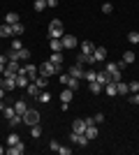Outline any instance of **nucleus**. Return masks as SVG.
<instances>
[{
	"label": "nucleus",
	"mask_w": 139,
	"mask_h": 155,
	"mask_svg": "<svg viewBox=\"0 0 139 155\" xmlns=\"http://www.w3.org/2000/svg\"><path fill=\"white\" fill-rule=\"evenodd\" d=\"M63 35H65L63 21H60V19H51V23H49V37H51V39H60Z\"/></svg>",
	"instance_id": "f257e3e1"
},
{
	"label": "nucleus",
	"mask_w": 139,
	"mask_h": 155,
	"mask_svg": "<svg viewBox=\"0 0 139 155\" xmlns=\"http://www.w3.org/2000/svg\"><path fill=\"white\" fill-rule=\"evenodd\" d=\"M63 72V65H53L51 60H46V63L40 65V74H44V77H51V74H60Z\"/></svg>",
	"instance_id": "f03ea898"
},
{
	"label": "nucleus",
	"mask_w": 139,
	"mask_h": 155,
	"mask_svg": "<svg viewBox=\"0 0 139 155\" xmlns=\"http://www.w3.org/2000/svg\"><path fill=\"white\" fill-rule=\"evenodd\" d=\"M58 79H60V84H63V86H67L70 91H74V93L79 91V84H81V79H74V77H70L67 72H65V74L60 72V77H58Z\"/></svg>",
	"instance_id": "7ed1b4c3"
},
{
	"label": "nucleus",
	"mask_w": 139,
	"mask_h": 155,
	"mask_svg": "<svg viewBox=\"0 0 139 155\" xmlns=\"http://www.w3.org/2000/svg\"><path fill=\"white\" fill-rule=\"evenodd\" d=\"M23 123H26L28 127H30V125H37V123H40V111L28 107V111L23 114Z\"/></svg>",
	"instance_id": "20e7f679"
},
{
	"label": "nucleus",
	"mask_w": 139,
	"mask_h": 155,
	"mask_svg": "<svg viewBox=\"0 0 139 155\" xmlns=\"http://www.w3.org/2000/svg\"><path fill=\"white\" fill-rule=\"evenodd\" d=\"M60 42H63V49H77L79 46V39L74 37V35H63Z\"/></svg>",
	"instance_id": "39448f33"
},
{
	"label": "nucleus",
	"mask_w": 139,
	"mask_h": 155,
	"mask_svg": "<svg viewBox=\"0 0 139 155\" xmlns=\"http://www.w3.org/2000/svg\"><path fill=\"white\" fill-rule=\"evenodd\" d=\"M21 70H23L28 77H30V81H35V79H37V74H40V67H37V65H33V63H26Z\"/></svg>",
	"instance_id": "423d86ee"
},
{
	"label": "nucleus",
	"mask_w": 139,
	"mask_h": 155,
	"mask_svg": "<svg viewBox=\"0 0 139 155\" xmlns=\"http://www.w3.org/2000/svg\"><path fill=\"white\" fill-rule=\"evenodd\" d=\"M70 141L84 148V146H88V137L86 134H77V132H70Z\"/></svg>",
	"instance_id": "0eeeda50"
},
{
	"label": "nucleus",
	"mask_w": 139,
	"mask_h": 155,
	"mask_svg": "<svg viewBox=\"0 0 139 155\" xmlns=\"http://www.w3.org/2000/svg\"><path fill=\"white\" fill-rule=\"evenodd\" d=\"M84 72H86V67H84V65H77V63H74L72 67L67 70V74H70V77H74V79H84Z\"/></svg>",
	"instance_id": "6e6552de"
},
{
	"label": "nucleus",
	"mask_w": 139,
	"mask_h": 155,
	"mask_svg": "<svg viewBox=\"0 0 139 155\" xmlns=\"http://www.w3.org/2000/svg\"><path fill=\"white\" fill-rule=\"evenodd\" d=\"M5 153H7V155H23V153H26V146L19 141V143H14V146H7Z\"/></svg>",
	"instance_id": "1a4fd4ad"
},
{
	"label": "nucleus",
	"mask_w": 139,
	"mask_h": 155,
	"mask_svg": "<svg viewBox=\"0 0 139 155\" xmlns=\"http://www.w3.org/2000/svg\"><path fill=\"white\" fill-rule=\"evenodd\" d=\"M40 93H42V88L35 84V81H30V84L26 86V95H28V97H33V100H37V95H40Z\"/></svg>",
	"instance_id": "9d476101"
},
{
	"label": "nucleus",
	"mask_w": 139,
	"mask_h": 155,
	"mask_svg": "<svg viewBox=\"0 0 139 155\" xmlns=\"http://www.w3.org/2000/svg\"><path fill=\"white\" fill-rule=\"evenodd\" d=\"M30 84V77H28L26 72L21 70L19 74H16V88H23V91H26V86Z\"/></svg>",
	"instance_id": "9b49d317"
},
{
	"label": "nucleus",
	"mask_w": 139,
	"mask_h": 155,
	"mask_svg": "<svg viewBox=\"0 0 139 155\" xmlns=\"http://www.w3.org/2000/svg\"><path fill=\"white\" fill-rule=\"evenodd\" d=\"M93 58H95V63H104V60H107V49H104V46H95Z\"/></svg>",
	"instance_id": "f8f14e48"
},
{
	"label": "nucleus",
	"mask_w": 139,
	"mask_h": 155,
	"mask_svg": "<svg viewBox=\"0 0 139 155\" xmlns=\"http://www.w3.org/2000/svg\"><path fill=\"white\" fill-rule=\"evenodd\" d=\"M86 120H84V118H77V120H74L72 123V132H77V134H84V132H86Z\"/></svg>",
	"instance_id": "ddd939ff"
},
{
	"label": "nucleus",
	"mask_w": 139,
	"mask_h": 155,
	"mask_svg": "<svg viewBox=\"0 0 139 155\" xmlns=\"http://www.w3.org/2000/svg\"><path fill=\"white\" fill-rule=\"evenodd\" d=\"M95 81H98V84L100 86H107V84H109V81H111V74H109V72H98V77H95Z\"/></svg>",
	"instance_id": "4468645a"
},
{
	"label": "nucleus",
	"mask_w": 139,
	"mask_h": 155,
	"mask_svg": "<svg viewBox=\"0 0 139 155\" xmlns=\"http://www.w3.org/2000/svg\"><path fill=\"white\" fill-rule=\"evenodd\" d=\"M14 111H16L19 116H23V114L28 111V102L26 100H16V102H14Z\"/></svg>",
	"instance_id": "2eb2a0df"
},
{
	"label": "nucleus",
	"mask_w": 139,
	"mask_h": 155,
	"mask_svg": "<svg viewBox=\"0 0 139 155\" xmlns=\"http://www.w3.org/2000/svg\"><path fill=\"white\" fill-rule=\"evenodd\" d=\"M79 49H81V53H86V56H91V53L95 51V44H93L91 39H86V42H81V44H79Z\"/></svg>",
	"instance_id": "dca6fc26"
},
{
	"label": "nucleus",
	"mask_w": 139,
	"mask_h": 155,
	"mask_svg": "<svg viewBox=\"0 0 139 155\" xmlns=\"http://www.w3.org/2000/svg\"><path fill=\"white\" fill-rule=\"evenodd\" d=\"M84 134L88 137V141H91V139H98V134H100L98 125H88V127H86V132H84Z\"/></svg>",
	"instance_id": "f3484780"
},
{
	"label": "nucleus",
	"mask_w": 139,
	"mask_h": 155,
	"mask_svg": "<svg viewBox=\"0 0 139 155\" xmlns=\"http://www.w3.org/2000/svg\"><path fill=\"white\" fill-rule=\"evenodd\" d=\"M102 93H107L109 97H114V95H118V88H116V81H109V84L104 86V91Z\"/></svg>",
	"instance_id": "a211bd4d"
},
{
	"label": "nucleus",
	"mask_w": 139,
	"mask_h": 155,
	"mask_svg": "<svg viewBox=\"0 0 139 155\" xmlns=\"http://www.w3.org/2000/svg\"><path fill=\"white\" fill-rule=\"evenodd\" d=\"M14 88H16V77H5V91L14 93Z\"/></svg>",
	"instance_id": "6ab92c4d"
},
{
	"label": "nucleus",
	"mask_w": 139,
	"mask_h": 155,
	"mask_svg": "<svg viewBox=\"0 0 139 155\" xmlns=\"http://www.w3.org/2000/svg\"><path fill=\"white\" fill-rule=\"evenodd\" d=\"M72 97H74V91H70V88H65V91L60 93V102L70 104V102H72Z\"/></svg>",
	"instance_id": "aec40b11"
},
{
	"label": "nucleus",
	"mask_w": 139,
	"mask_h": 155,
	"mask_svg": "<svg viewBox=\"0 0 139 155\" xmlns=\"http://www.w3.org/2000/svg\"><path fill=\"white\" fill-rule=\"evenodd\" d=\"M23 32H26V26H23L21 21L12 23V35H16V37H19V35H23Z\"/></svg>",
	"instance_id": "412c9836"
},
{
	"label": "nucleus",
	"mask_w": 139,
	"mask_h": 155,
	"mask_svg": "<svg viewBox=\"0 0 139 155\" xmlns=\"http://www.w3.org/2000/svg\"><path fill=\"white\" fill-rule=\"evenodd\" d=\"M49 60H51L53 65H63V63H65V58H63V51H53Z\"/></svg>",
	"instance_id": "4be33fe9"
},
{
	"label": "nucleus",
	"mask_w": 139,
	"mask_h": 155,
	"mask_svg": "<svg viewBox=\"0 0 139 155\" xmlns=\"http://www.w3.org/2000/svg\"><path fill=\"white\" fill-rule=\"evenodd\" d=\"M0 37H14V35H12V26H9V23H2V26H0Z\"/></svg>",
	"instance_id": "5701e85b"
},
{
	"label": "nucleus",
	"mask_w": 139,
	"mask_h": 155,
	"mask_svg": "<svg viewBox=\"0 0 139 155\" xmlns=\"http://www.w3.org/2000/svg\"><path fill=\"white\" fill-rule=\"evenodd\" d=\"M19 19H21V16H19L16 12H7V14H5V23H9V26H12V23H16Z\"/></svg>",
	"instance_id": "b1692460"
},
{
	"label": "nucleus",
	"mask_w": 139,
	"mask_h": 155,
	"mask_svg": "<svg viewBox=\"0 0 139 155\" xmlns=\"http://www.w3.org/2000/svg\"><path fill=\"white\" fill-rule=\"evenodd\" d=\"M116 88H118V95H127L130 93V86L125 81H116Z\"/></svg>",
	"instance_id": "393cba45"
},
{
	"label": "nucleus",
	"mask_w": 139,
	"mask_h": 155,
	"mask_svg": "<svg viewBox=\"0 0 139 155\" xmlns=\"http://www.w3.org/2000/svg\"><path fill=\"white\" fill-rule=\"evenodd\" d=\"M134 60H137V53H134V51H125V53H123V63H125V65L134 63Z\"/></svg>",
	"instance_id": "a878e982"
},
{
	"label": "nucleus",
	"mask_w": 139,
	"mask_h": 155,
	"mask_svg": "<svg viewBox=\"0 0 139 155\" xmlns=\"http://www.w3.org/2000/svg\"><path fill=\"white\" fill-rule=\"evenodd\" d=\"M21 141V137L16 134V132H9L7 134V146H14V143H19Z\"/></svg>",
	"instance_id": "bb28decb"
},
{
	"label": "nucleus",
	"mask_w": 139,
	"mask_h": 155,
	"mask_svg": "<svg viewBox=\"0 0 139 155\" xmlns=\"http://www.w3.org/2000/svg\"><path fill=\"white\" fill-rule=\"evenodd\" d=\"M88 88H91V93H93V95H100V93L104 91V86H100L98 81H93V84H88Z\"/></svg>",
	"instance_id": "cd10ccee"
},
{
	"label": "nucleus",
	"mask_w": 139,
	"mask_h": 155,
	"mask_svg": "<svg viewBox=\"0 0 139 155\" xmlns=\"http://www.w3.org/2000/svg\"><path fill=\"white\" fill-rule=\"evenodd\" d=\"M35 84L40 86L42 91H44L46 88V84H49V77H44V74H37V79H35Z\"/></svg>",
	"instance_id": "c85d7f7f"
},
{
	"label": "nucleus",
	"mask_w": 139,
	"mask_h": 155,
	"mask_svg": "<svg viewBox=\"0 0 139 155\" xmlns=\"http://www.w3.org/2000/svg\"><path fill=\"white\" fill-rule=\"evenodd\" d=\"M16 56H19V60H30V49H26V46H23V49H21V51H16Z\"/></svg>",
	"instance_id": "c756f323"
},
{
	"label": "nucleus",
	"mask_w": 139,
	"mask_h": 155,
	"mask_svg": "<svg viewBox=\"0 0 139 155\" xmlns=\"http://www.w3.org/2000/svg\"><path fill=\"white\" fill-rule=\"evenodd\" d=\"M30 137H33V139H40V137H42V127H40V123H37V125H30Z\"/></svg>",
	"instance_id": "7c9ffc66"
},
{
	"label": "nucleus",
	"mask_w": 139,
	"mask_h": 155,
	"mask_svg": "<svg viewBox=\"0 0 139 155\" xmlns=\"http://www.w3.org/2000/svg\"><path fill=\"white\" fill-rule=\"evenodd\" d=\"M33 9H35V12H44V9H46V0H35Z\"/></svg>",
	"instance_id": "2f4dec72"
},
{
	"label": "nucleus",
	"mask_w": 139,
	"mask_h": 155,
	"mask_svg": "<svg viewBox=\"0 0 139 155\" xmlns=\"http://www.w3.org/2000/svg\"><path fill=\"white\" fill-rule=\"evenodd\" d=\"M127 42H130V44H139V32L137 30L127 32Z\"/></svg>",
	"instance_id": "473e14b6"
},
{
	"label": "nucleus",
	"mask_w": 139,
	"mask_h": 155,
	"mask_svg": "<svg viewBox=\"0 0 139 155\" xmlns=\"http://www.w3.org/2000/svg\"><path fill=\"white\" fill-rule=\"evenodd\" d=\"M95 77H98V72H93V70H86V72H84V79H86L88 84H93V81H95Z\"/></svg>",
	"instance_id": "72a5a7b5"
},
{
	"label": "nucleus",
	"mask_w": 139,
	"mask_h": 155,
	"mask_svg": "<svg viewBox=\"0 0 139 155\" xmlns=\"http://www.w3.org/2000/svg\"><path fill=\"white\" fill-rule=\"evenodd\" d=\"M37 100H40L42 104H49V102H51V93H44V91H42L40 95H37Z\"/></svg>",
	"instance_id": "f704fd0d"
},
{
	"label": "nucleus",
	"mask_w": 139,
	"mask_h": 155,
	"mask_svg": "<svg viewBox=\"0 0 139 155\" xmlns=\"http://www.w3.org/2000/svg\"><path fill=\"white\" fill-rule=\"evenodd\" d=\"M51 51H63V42L60 39H51Z\"/></svg>",
	"instance_id": "c9c22d12"
},
{
	"label": "nucleus",
	"mask_w": 139,
	"mask_h": 155,
	"mask_svg": "<svg viewBox=\"0 0 139 155\" xmlns=\"http://www.w3.org/2000/svg\"><path fill=\"white\" fill-rule=\"evenodd\" d=\"M14 114H16V111H14V104H12V107H5V111H2V116H5L7 120H9V118H12Z\"/></svg>",
	"instance_id": "e433bc0d"
},
{
	"label": "nucleus",
	"mask_w": 139,
	"mask_h": 155,
	"mask_svg": "<svg viewBox=\"0 0 139 155\" xmlns=\"http://www.w3.org/2000/svg\"><path fill=\"white\" fill-rule=\"evenodd\" d=\"M21 49H23L21 39H19V37H14V39H12V51H21Z\"/></svg>",
	"instance_id": "4c0bfd02"
},
{
	"label": "nucleus",
	"mask_w": 139,
	"mask_h": 155,
	"mask_svg": "<svg viewBox=\"0 0 139 155\" xmlns=\"http://www.w3.org/2000/svg\"><path fill=\"white\" fill-rule=\"evenodd\" d=\"M107 72H109V74H114V72H121L118 63H107Z\"/></svg>",
	"instance_id": "58836bf2"
},
{
	"label": "nucleus",
	"mask_w": 139,
	"mask_h": 155,
	"mask_svg": "<svg viewBox=\"0 0 139 155\" xmlns=\"http://www.w3.org/2000/svg\"><path fill=\"white\" fill-rule=\"evenodd\" d=\"M102 12H104V14H111L114 12V5H111V2H104V5H102Z\"/></svg>",
	"instance_id": "ea45409f"
},
{
	"label": "nucleus",
	"mask_w": 139,
	"mask_h": 155,
	"mask_svg": "<svg viewBox=\"0 0 139 155\" xmlns=\"http://www.w3.org/2000/svg\"><path fill=\"white\" fill-rule=\"evenodd\" d=\"M130 93H139V81H130Z\"/></svg>",
	"instance_id": "a19ab883"
},
{
	"label": "nucleus",
	"mask_w": 139,
	"mask_h": 155,
	"mask_svg": "<svg viewBox=\"0 0 139 155\" xmlns=\"http://www.w3.org/2000/svg\"><path fill=\"white\" fill-rule=\"evenodd\" d=\"M58 153H60V155H70V153H72V148H70V146H60Z\"/></svg>",
	"instance_id": "79ce46f5"
},
{
	"label": "nucleus",
	"mask_w": 139,
	"mask_h": 155,
	"mask_svg": "<svg viewBox=\"0 0 139 155\" xmlns=\"http://www.w3.org/2000/svg\"><path fill=\"white\" fill-rule=\"evenodd\" d=\"M95 125H100V123H104V114H95Z\"/></svg>",
	"instance_id": "37998d69"
},
{
	"label": "nucleus",
	"mask_w": 139,
	"mask_h": 155,
	"mask_svg": "<svg viewBox=\"0 0 139 155\" xmlns=\"http://www.w3.org/2000/svg\"><path fill=\"white\" fill-rule=\"evenodd\" d=\"M49 148H51V150H58V148H60V143L56 141V139H51V141H49Z\"/></svg>",
	"instance_id": "c03bdc74"
},
{
	"label": "nucleus",
	"mask_w": 139,
	"mask_h": 155,
	"mask_svg": "<svg viewBox=\"0 0 139 155\" xmlns=\"http://www.w3.org/2000/svg\"><path fill=\"white\" fill-rule=\"evenodd\" d=\"M130 104H139V93H132V95H130Z\"/></svg>",
	"instance_id": "a18cd8bd"
},
{
	"label": "nucleus",
	"mask_w": 139,
	"mask_h": 155,
	"mask_svg": "<svg viewBox=\"0 0 139 155\" xmlns=\"http://www.w3.org/2000/svg\"><path fill=\"white\" fill-rule=\"evenodd\" d=\"M56 5H58V0H46V7H51V9H53Z\"/></svg>",
	"instance_id": "49530a36"
},
{
	"label": "nucleus",
	"mask_w": 139,
	"mask_h": 155,
	"mask_svg": "<svg viewBox=\"0 0 139 155\" xmlns=\"http://www.w3.org/2000/svg\"><path fill=\"white\" fill-rule=\"evenodd\" d=\"M84 120H86V125H95V118H93V116H88V118H84Z\"/></svg>",
	"instance_id": "de8ad7c7"
},
{
	"label": "nucleus",
	"mask_w": 139,
	"mask_h": 155,
	"mask_svg": "<svg viewBox=\"0 0 139 155\" xmlns=\"http://www.w3.org/2000/svg\"><path fill=\"white\" fill-rule=\"evenodd\" d=\"M5 95H7V91H5V88H0V100H2Z\"/></svg>",
	"instance_id": "09e8293b"
},
{
	"label": "nucleus",
	"mask_w": 139,
	"mask_h": 155,
	"mask_svg": "<svg viewBox=\"0 0 139 155\" xmlns=\"http://www.w3.org/2000/svg\"><path fill=\"white\" fill-rule=\"evenodd\" d=\"M0 88H5V77H0Z\"/></svg>",
	"instance_id": "8fccbe9b"
},
{
	"label": "nucleus",
	"mask_w": 139,
	"mask_h": 155,
	"mask_svg": "<svg viewBox=\"0 0 139 155\" xmlns=\"http://www.w3.org/2000/svg\"><path fill=\"white\" fill-rule=\"evenodd\" d=\"M5 107H7V104L2 102V100H0V111H5Z\"/></svg>",
	"instance_id": "3c124183"
},
{
	"label": "nucleus",
	"mask_w": 139,
	"mask_h": 155,
	"mask_svg": "<svg viewBox=\"0 0 139 155\" xmlns=\"http://www.w3.org/2000/svg\"><path fill=\"white\" fill-rule=\"evenodd\" d=\"M0 74H5V65L0 63Z\"/></svg>",
	"instance_id": "603ef678"
},
{
	"label": "nucleus",
	"mask_w": 139,
	"mask_h": 155,
	"mask_svg": "<svg viewBox=\"0 0 139 155\" xmlns=\"http://www.w3.org/2000/svg\"><path fill=\"white\" fill-rule=\"evenodd\" d=\"M2 153H5V146H0V155H2Z\"/></svg>",
	"instance_id": "864d4df0"
}]
</instances>
